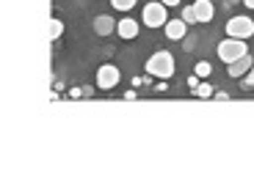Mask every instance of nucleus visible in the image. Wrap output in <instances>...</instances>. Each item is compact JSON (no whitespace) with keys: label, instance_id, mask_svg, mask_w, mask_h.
I'll return each mask as SVG.
<instances>
[{"label":"nucleus","instance_id":"423d86ee","mask_svg":"<svg viewBox=\"0 0 254 195\" xmlns=\"http://www.w3.org/2000/svg\"><path fill=\"white\" fill-rule=\"evenodd\" d=\"M163 31H166V39H169V41H183V39L188 36V25H185L180 17L169 19V22L163 25Z\"/></svg>","mask_w":254,"mask_h":195},{"label":"nucleus","instance_id":"6e6552de","mask_svg":"<svg viewBox=\"0 0 254 195\" xmlns=\"http://www.w3.org/2000/svg\"><path fill=\"white\" fill-rule=\"evenodd\" d=\"M190 6H193V14H196V22H213V17H216L213 0H193Z\"/></svg>","mask_w":254,"mask_h":195},{"label":"nucleus","instance_id":"6ab92c4d","mask_svg":"<svg viewBox=\"0 0 254 195\" xmlns=\"http://www.w3.org/2000/svg\"><path fill=\"white\" fill-rule=\"evenodd\" d=\"M166 8H177V6H183V0H160Z\"/></svg>","mask_w":254,"mask_h":195},{"label":"nucleus","instance_id":"ddd939ff","mask_svg":"<svg viewBox=\"0 0 254 195\" xmlns=\"http://www.w3.org/2000/svg\"><path fill=\"white\" fill-rule=\"evenodd\" d=\"M190 91H193V94H196V96H202V99H210V96L216 94V91H213V85H210V82H199L196 88H190Z\"/></svg>","mask_w":254,"mask_h":195},{"label":"nucleus","instance_id":"f257e3e1","mask_svg":"<svg viewBox=\"0 0 254 195\" xmlns=\"http://www.w3.org/2000/svg\"><path fill=\"white\" fill-rule=\"evenodd\" d=\"M174 55L169 50H158L149 55V61H146V75L149 77H158V80H169V77H174Z\"/></svg>","mask_w":254,"mask_h":195},{"label":"nucleus","instance_id":"dca6fc26","mask_svg":"<svg viewBox=\"0 0 254 195\" xmlns=\"http://www.w3.org/2000/svg\"><path fill=\"white\" fill-rule=\"evenodd\" d=\"M241 85H243V88H254V66H252V69H249L246 75L241 77Z\"/></svg>","mask_w":254,"mask_h":195},{"label":"nucleus","instance_id":"39448f33","mask_svg":"<svg viewBox=\"0 0 254 195\" xmlns=\"http://www.w3.org/2000/svg\"><path fill=\"white\" fill-rule=\"evenodd\" d=\"M119 80H122V72L116 69L114 63H105V66H100V69H97V88H100V91L116 88V85H119Z\"/></svg>","mask_w":254,"mask_h":195},{"label":"nucleus","instance_id":"20e7f679","mask_svg":"<svg viewBox=\"0 0 254 195\" xmlns=\"http://www.w3.org/2000/svg\"><path fill=\"white\" fill-rule=\"evenodd\" d=\"M227 36L229 39H249L254 36V19L249 14H238L227 22Z\"/></svg>","mask_w":254,"mask_h":195},{"label":"nucleus","instance_id":"f03ea898","mask_svg":"<svg viewBox=\"0 0 254 195\" xmlns=\"http://www.w3.org/2000/svg\"><path fill=\"white\" fill-rule=\"evenodd\" d=\"M216 52H218V58H221V63H232V61L246 55L249 44H246V39H224V41H218Z\"/></svg>","mask_w":254,"mask_h":195},{"label":"nucleus","instance_id":"b1692460","mask_svg":"<svg viewBox=\"0 0 254 195\" xmlns=\"http://www.w3.org/2000/svg\"><path fill=\"white\" fill-rule=\"evenodd\" d=\"M235 3H241V0H224V6H235Z\"/></svg>","mask_w":254,"mask_h":195},{"label":"nucleus","instance_id":"4468645a","mask_svg":"<svg viewBox=\"0 0 254 195\" xmlns=\"http://www.w3.org/2000/svg\"><path fill=\"white\" fill-rule=\"evenodd\" d=\"M185 25H196V14H193V6H183V14H180Z\"/></svg>","mask_w":254,"mask_h":195},{"label":"nucleus","instance_id":"412c9836","mask_svg":"<svg viewBox=\"0 0 254 195\" xmlns=\"http://www.w3.org/2000/svg\"><path fill=\"white\" fill-rule=\"evenodd\" d=\"M188 85H190V88H196V85H199V77H196V75L188 77Z\"/></svg>","mask_w":254,"mask_h":195},{"label":"nucleus","instance_id":"f8f14e48","mask_svg":"<svg viewBox=\"0 0 254 195\" xmlns=\"http://www.w3.org/2000/svg\"><path fill=\"white\" fill-rule=\"evenodd\" d=\"M138 0H111V8L114 11H133Z\"/></svg>","mask_w":254,"mask_h":195},{"label":"nucleus","instance_id":"9d476101","mask_svg":"<svg viewBox=\"0 0 254 195\" xmlns=\"http://www.w3.org/2000/svg\"><path fill=\"white\" fill-rule=\"evenodd\" d=\"M116 33H119L125 41H133L135 36H138V22H135L133 17H125V19H119L116 22Z\"/></svg>","mask_w":254,"mask_h":195},{"label":"nucleus","instance_id":"0eeeda50","mask_svg":"<svg viewBox=\"0 0 254 195\" xmlns=\"http://www.w3.org/2000/svg\"><path fill=\"white\" fill-rule=\"evenodd\" d=\"M252 66H254V58L246 52L243 58H238V61L227 63V75H229V77H235V80H241V77L246 75L249 69H252Z\"/></svg>","mask_w":254,"mask_h":195},{"label":"nucleus","instance_id":"7ed1b4c3","mask_svg":"<svg viewBox=\"0 0 254 195\" xmlns=\"http://www.w3.org/2000/svg\"><path fill=\"white\" fill-rule=\"evenodd\" d=\"M141 22L146 28H163L169 22V11L160 0H152V3H146L144 6V14H141Z\"/></svg>","mask_w":254,"mask_h":195},{"label":"nucleus","instance_id":"5701e85b","mask_svg":"<svg viewBox=\"0 0 254 195\" xmlns=\"http://www.w3.org/2000/svg\"><path fill=\"white\" fill-rule=\"evenodd\" d=\"M241 3H243L246 8H254V0H241Z\"/></svg>","mask_w":254,"mask_h":195},{"label":"nucleus","instance_id":"4be33fe9","mask_svg":"<svg viewBox=\"0 0 254 195\" xmlns=\"http://www.w3.org/2000/svg\"><path fill=\"white\" fill-rule=\"evenodd\" d=\"M213 96H216V99H229V94H227V91H216Z\"/></svg>","mask_w":254,"mask_h":195},{"label":"nucleus","instance_id":"a211bd4d","mask_svg":"<svg viewBox=\"0 0 254 195\" xmlns=\"http://www.w3.org/2000/svg\"><path fill=\"white\" fill-rule=\"evenodd\" d=\"M138 85H149V77H133V88H138Z\"/></svg>","mask_w":254,"mask_h":195},{"label":"nucleus","instance_id":"aec40b11","mask_svg":"<svg viewBox=\"0 0 254 195\" xmlns=\"http://www.w3.org/2000/svg\"><path fill=\"white\" fill-rule=\"evenodd\" d=\"M80 94H83V96H91V94H94V88H91V85H83Z\"/></svg>","mask_w":254,"mask_h":195},{"label":"nucleus","instance_id":"9b49d317","mask_svg":"<svg viewBox=\"0 0 254 195\" xmlns=\"http://www.w3.org/2000/svg\"><path fill=\"white\" fill-rule=\"evenodd\" d=\"M193 75H196L199 80H207V77L213 75V66H210L207 61H196V66H193Z\"/></svg>","mask_w":254,"mask_h":195},{"label":"nucleus","instance_id":"f3484780","mask_svg":"<svg viewBox=\"0 0 254 195\" xmlns=\"http://www.w3.org/2000/svg\"><path fill=\"white\" fill-rule=\"evenodd\" d=\"M193 44H196V39H193V36H185V39H183V47H185V50H193Z\"/></svg>","mask_w":254,"mask_h":195},{"label":"nucleus","instance_id":"393cba45","mask_svg":"<svg viewBox=\"0 0 254 195\" xmlns=\"http://www.w3.org/2000/svg\"><path fill=\"white\" fill-rule=\"evenodd\" d=\"M213 3H216V0H213Z\"/></svg>","mask_w":254,"mask_h":195},{"label":"nucleus","instance_id":"1a4fd4ad","mask_svg":"<svg viewBox=\"0 0 254 195\" xmlns=\"http://www.w3.org/2000/svg\"><path fill=\"white\" fill-rule=\"evenodd\" d=\"M94 33L97 36H111V33H116V19L111 17V14H100V17H94Z\"/></svg>","mask_w":254,"mask_h":195},{"label":"nucleus","instance_id":"2eb2a0df","mask_svg":"<svg viewBox=\"0 0 254 195\" xmlns=\"http://www.w3.org/2000/svg\"><path fill=\"white\" fill-rule=\"evenodd\" d=\"M61 33H64V25H61V19H56V17H53V19H50V39H53V41H56V39L61 36Z\"/></svg>","mask_w":254,"mask_h":195}]
</instances>
